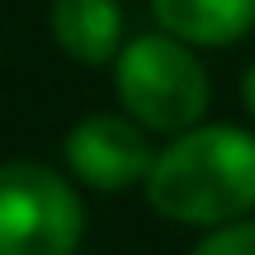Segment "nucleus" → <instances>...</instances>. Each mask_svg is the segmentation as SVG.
<instances>
[{
  "instance_id": "obj_1",
  "label": "nucleus",
  "mask_w": 255,
  "mask_h": 255,
  "mask_svg": "<svg viewBox=\"0 0 255 255\" xmlns=\"http://www.w3.org/2000/svg\"><path fill=\"white\" fill-rule=\"evenodd\" d=\"M146 199L161 218L189 227H227L255 208V137L232 123L180 132L146 175Z\"/></svg>"
},
{
  "instance_id": "obj_2",
  "label": "nucleus",
  "mask_w": 255,
  "mask_h": 255,
  "mask_svg": "<svg viewBox=\"0 0 255 255\" xmlns=\"http://www.w3.org/2000/svg\"><path fill=\"white\" fill-rule=\"evenodd\" d=\"M114 85L132 123L151 132H189L208 109V71L175 33H142L114 57Z\"/></svg>"
},
{
  "instance_id": "obj_3",
  "label": "nucleus",
  "mask_w": 255,
  "mask_h": 255,
  "mask_svg": "<svg viewBox=\"0 0 255 255\" xmlns=\"http://www.w3.org/2000/svg\"><path fill=\"white\" fill-rule=\"evenodd\" d=\"M85 208L57 170L38 161L0 165V255H76Z\"/></svg>"
},
{
  "instance_id": "obj_4",
  "label": "nucleus",
  "mask_w": 255,
  "mask_h": 255,
  "mask_svg": "<svg viewBox=\"0 0 255 255\" xmlns=\"http://www.w3.org/2000/svg\"><path fill=\"white\" fill-rule=\"evenodd\" d=\"M66 165L90 189H128V184H146L156 151L146 146L142 123L119 114H90L66 137Z\"/></svg>"
},
{
  "instance_id": "obj_5",
  "label": "nucleus",
  "mask_w": 255,
  "mask_h": 255,
  "mask_svg": "<svg viewBox=\"0 0 255 255\" xmlns=\"http://www.w3.org/2000/svg\"><path fill=\"white\" fill-rule=\"evenodd\" d=\"M156 24L189 47H227L251 33L255 0H151Z\"/></svg>"
},
{
  "instance_id": "obj_6",
  "label": "nucleus",
  "mask_w": 255,
  "mask_h": 255,
  "mask_svg": "<svg viewBox=\"0 0 255 255\" xmlns=\"http://www.w3.org/2000/svg\"><path fill=\"white\" fill-rule=\"evenodd\" d=\"M52 38L85 66L114 62L123 52V14L114 0H52Z\"/></svg>"
},
{
  "instance_id": "obj_7",
  "label": "nucleus",
  "mask_w": 255,
  "mask_h": 255,
  "mask_svg": "<svg viewBox=\"0 0 255 255\" xmlns=\"http://www.w3.org/2000/svg\"><path fill=\"white\" fill-rule=\"evenodd\" d=\"M194 255H255V218L213 227L208 237L194 246Z\"/></svg>"
},
{
  "instance_id": "obj_8",
  "label": "nucleus",
  "mask_w": 255,
  "mask_h": 255,
  "mask_svg": "<svg viewBox=\"0 0 255 255\" xmlns=\"http://www.w3.org/2000/svg\"><path fill=\"white\" fill-rule=\"evenodd\" d=\"M241 100H246V109L255 114V66H251L246 76H241Z\"/></svg>"
}]
</instances>
